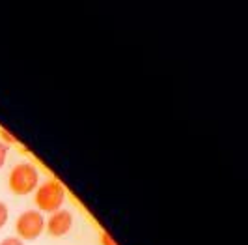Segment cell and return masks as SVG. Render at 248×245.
Here are the masks:
<instances>
[{
    "label": "cell",
    "mask_w": 248,
    "mask_h": 245,
    "mask_svg": "<svg viewBox=\"0 0 248 245\" xmlns=\"http://www.w3.org/2000/svg\"><path fill=\"white\" fill-rule=\"evenodd\" d=\"M34 200L39 210V213H54L58 210H62L63 202H65V187L62 182L49 178L43 184L37 185L34 191Z\"/></svg>",
    "instance_id": "cell-1"
},
{
    "label": "cell",
    "mask_w": 248,
    "mask_h": 245,
    "mask_svg": "<svg viewBox=\"0 0 248 245\" xmlns=\"http://www.w3.org/2000/svg\"><path fill=\"white\" fill-rule=\"evenodd\" d=\"M39 185V171L32 163H17L13 165V169L10 171L8 176V187L13 195L25 196L34 193Z\"/></svg>",
    "instance_id": "cell-2"
},
{
    "label": "cell",
    "mask_w": 248,
    "mask_h": 245,
    "mask_svg": "<svg viewBox=\"0 0 248 245\" xmlns=\"http://www.w3.org/2000/svg\"><path fill=\"white\" fill-rule=\"evenodd\" d=\"M43 230H45V217L37 210L23 211L15 221V232L19 240H25V242L37 240Z\"/></svg>",
    "instance_id": "cell-3"
},
{
    "label": "cell",
    "mask_w": 248,
    "mask_h": 245,
    "mask_svg": "<svg viewBox=\"0 0 248 245\" xmlns=\"http://www.w3.org/2000/svg\"><path fill=\"white\" fill-rule=\"evenodd\" d=\"M73 228V213L69 210H58L50 213L49 219L45 221V230L52 238H63L65 234L71 232Z\"/></svg>",
    "instance_id": "cell-4"
},
{
    "label": "cell",
    "mask_w": 248,
    "mask_h": 245,
    "mask_svg": "<svg viewBox=\"0 0 248 245\" xmlns=\"http://www.w3.org/2000/svg\"><path fill=\"white\" fill-rule=\"evenodd\" d=\"M8 219H10V208H8L6 202L0 200V230L8 225Z\"/></svg>",
    "instance_id": "cell-5"
},
{
    "label": "cell",
    "mask_w": 248,
    "mask_h": 245,
    "mask_svg": "<svg viewBox=\"0 0 248 245\" xmlns=\"http://www.w3.org/2000/svg\"><path fill=\"white\" fill-rule=\"evenodd\" d=\"M0 245H25V242L19 240L17 236H8V238H4V240L0 242Z\"/></svg>",
    "instance_id": "cell-6"
},
{
    "label": "cell",
    "mask_w": 248,
    "mask_h": 245,
    "mask_svg": "<svg viewBox=\"0 0 248 245\" xmlns=\"http://www.w3.org/2000/svg\"><path fill=\"white\" fill-rule=\"evenodd\" d=\"M6 159H8V146L4 142H0V169L6 165Z\"/></svg>",
    "instance_id": "cell-7"
},
{
    "label": "cell",
    "mask_w": 248,
    "mask_h": 245,
    "mask_svg": "<svg viewBox=\"0 0 248 245\" xmlns=\"http://www.w3.org/2000/svg\"><path fill=\"white\" fill-rule=\"evenodd\" d=\"M99 242H101V245H118V244H116V240H114V238H112V236L108 232H103V234H101V240H99Z\"/></svg>",
    "instance_id": "cell-8"
},
{
    "label": "cell",
    "mask_w": 248,
    "mask_h": 245,
    "mask_svg": "<svg viewBox=\"0 0 248 245\" xmlns=\"http://www.w3.org/2000/svg\"><path fill=\"white\" fill-rule=\"evenodd\" d=\"M0 133H2V139H4L6 142H12V144L15 142V137H13L12 133H10V131H4V129H2Z\"/></svg>",
    "instance_id": "cell-9"
}]
</instances>
